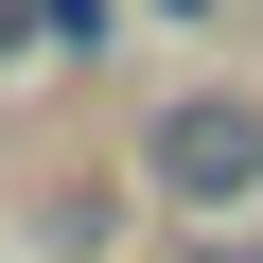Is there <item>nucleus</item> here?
Instances as JSON below:
<instances>
[{
    "label": "nucleus",
    "mask_w": 263,
    "mask_h": 263,
    "mask_svg": "<svg viewBox=\"0 0 263 263\" xmlns=\"http://www.w3.org/2000/svg\"><path fill=\"white\" fill-rule=\"evenodd\" d=\"M158 176H176L193 211H246V193H263V105H246V88H228V105L193 88V105L158 123Z\"/></svg>",
    "instance_id": "nucleus-1"
}]
</instances>
